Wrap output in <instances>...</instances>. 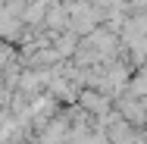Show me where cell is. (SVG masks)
<instances>
[{"label":"cell","instance_id":"cell-1","mask_svg":"<svg viewBox=\"0 0 147 144\" xmlns=\"http://www.w3.org/2000/svg\"><path fill=\"white\" fill-rule=\"evenodd\" d=\"M82 100H85L88 107H94V110H107V100L97 97V94H82Z\"/></svg>","mask_w":147,"mask_h":144},{"label":"cell","instance_id":"cell-2","mask_svg":"<svg viewBox=\"0 0 147 144\" xmlns=\"http://www.w3.org/2000/svg\"><path fill=\"white\" fill-rule=\"evenodd\" d=\"M131 91H135V94H141V97H144V94H147V78H138V82H135V85H131Z\"/></svg>","mask_w":147,"mask_h":144}]
</instances>
